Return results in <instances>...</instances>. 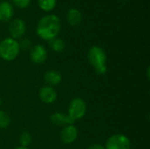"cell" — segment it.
<instances>
[{
    "instance_id": "cell-5",
    "label": "cell",
    "mask_w": 150,
    "mask_h": 149,
    "mask_svg": "<svg viewBox=\"0 0 150 149\" xmlns=\"http://www.w3.org/2000/svg\"><path fill=\"white\" fill-rule=\"evenodd\" d=\"M105 149H131V141L124 134L117 133L112 135L105 143Z\"/></svg>"
},
{
    "instance_id": "cell-13",
    "label": "cell",
    "mask_w": 150,
    "mask_h": 149,
    "mask_svg": "<svg viewBox=\"0 0 150 149\" xmlns=\"http://www.w3.org/2000/svg\"><path fill=\"white\" fill-rule=\"evenodd\" d=\"M44 80L48 84V86L58 85L62 82V75L57 70H48L44 75Z\"/></svg>"
},
{
    "instance_id": "cell-17",
    "label": "cell",
    "mask_w": 150,
    "mask_h": 149,
    "mask_svg": "<svg viewBox=\"0 0 150 149\" xmlns=\"http://www.w3.org/2000/svg\"><path fill=\"white\" fill-rule=\"evenodd\" d=\"M19 143L21 147L27 148L32 143V136L28 132H24L19 136Z\"/></svg>"
},
{
    "instance_id": "cell-11",
    "label": "cell",
    "mask_w": 150,
    "mask_h": 149,
    "mask_svg": "<svg viewBox=\"0 0 150 149\" xmlns=\"http://www.w3.org/2000/svg\"><path fill=\"white\" fill-rule=\"evenodd\" d=\"M66 19L69 25L77 26L83 20V14L77 8H70L66 13Z\"/></svg>"
},
{
    "instance_id": "cell-1",
    "label": "cell",
    "mask_w": 150,
    "mask_h": 149,
    "mask_svg": "<svg viewBox=\"0 0 150 149\" xmlns=\"http://www.w3.org/2000/svg\"><path fill=\"white\" fill-rule=\"evenodd\" d=\"M62 22L56 14L48 13L40 18L36 26L37 35L47 41H49L56 37L61 32Z\"/></svg>"
},
{
    "instance_id": "cell-16",
    "label": "cell",
    "mask_w": 150,
    "mask_h": 149,
    "mask_svg": "<svg viewBox=\"0 0 150 149\" xmlns=\"http://www.w3.org/2000/svg\"><path fill=\"white\" fill-rule=\"evenodd\" d=\"M11 124V118L4 111H0V129H5Z\"/></svg>"
},
{
    "instance_id": "cell-22",
    "label": "cell",
    "mask_w": 150,
    "mask_h": 149,
    "mask_svg": "<svg viewBox=\"0 0 150 149\" xmlns=\"http://www.w3.org/2000/svg\"><path fill=\"white\" fill-rule=\"evenodd\" d=\"M3 1H8V0H3Z\"/></svg>"
},
{
    "instance_id": "cell-19",
    "label": "cell",
    "mask_w": 150,
    "mask_h": 149,
    "mask_svg": "<svg viewBox=\"0 0 150 149\" xmlns=\"http://www.w3.org/2000/svg\"><path fill=\"white\" fill-rule=\"evenodd\" d=\"M32 45V42L28 40V39H24L20 43H19V46H20V49L21 48H24V49H27L31 47Z\"/></svg>"
},
{
    "instance_id": "cell-15",
    "label": "cell",
    "mask_w": 150,
    "mask_h": 149,
    "mask_svg": "<svg viewBox=\"0 0 150 149\" xmlns=\"http://www.w3.org/2000/svg\"><path fill=\"white\" fill-rule=\"evenodd\" d=\"M48 42H49V47H51V49L56 53H61L65 49V42L61 38L56 37L49 40Z\"/></svg>"
},
{
    "instance_id": "cell-8",
    "label": "cell",
    "mask_w": 150,
    "mask_h": 149,
    "mask_svg": "<svg viewBox=\"0 0 150 149\" xmlns=\"http://www.w3.org/2000/svg\"><path fill=\"white\" fill-rule=\"evenodd\" d=\"M78 136V130L74 125H68L62 127L60 137L64 144L73 143Z\"/></svg>"
},
{
    "instance_id": "cell-20",
    "label": "cell",
    "mask_w": 150,
    "mask_h": 149,
    "mask_svg": "<svg viewBox=\"0 0 150 149\" xmlns=\"http://www.w3.org/2000/svg\"><path fill=\"white\" fill-rule=\"evenodd\" d=\"M88 149H105V148L100 144H92L88 148Z\"/></svg>"
},
{
    "instance_id": "cell-9",
    "label": "cell",
    "mask_w": 150,
    "mask_h": 149,
    "mask_svg": "<svg viewBox=\"0 0 150 149\" xmlns=\"http://www.w3.org/2000/svg\"><path fill=\"white\" fill-rule=\"evenodd\" d=\"M39 96L41 101L45 104H52L57 99V93L55 90L48 85H45L40 88Z\"/></svg>"
},
{
    "instance_id": "cell-14",
    "label": "cell",
    "mask_w": 150,
    "mask_h": 149,
    "mask_svg": "<svg viewBox=\"0 0 150 149\" xmlns=\"http://www.w3.org/2000/svg\"><path fill=\"white\" fill-rule=\"evenodd\" d=\"M37 3L39 8L41 11L45 12H50L55 8L57 4V0H38Z\"/></svg>"
},
{
    "instance_id": "cell-4",
    "label": "cell",
    "mask_w": 150,
    "mask_h": 149,
    "mask_svg": "<svg viewBox=\"0 0 150 149\" xmlns=\"http://www.w3.org/2000/svg\"><path fill=\"white\" fill-rule=\"evenodd\" d=\"M86 111L87 105L84 100L80 97H75L70 101L68 115L74 122H76V120L81 119L84 117Z\"/></svg>"
},
{
    "instance_id": "cell-10",
    "label": "cell",
    "mask_w": 150,
    "mask_h": 149,
    "mask_svg": "<svg viewBox=\"0 0 150 149\" xmlns=\"http://www.w3.org/2000/svg\"><path fill=\"white\" fill-rule=\"evenodd\" d=\"M14 15V9L12 4L8 1L0 2V21L6 23L10 22Z\"/></svg>"
},
{
    "instance_id": "cell-18",
    "label": "cell",
    "mask_w": 150,
    "mask_h": 149,
    "mask_svg": "<svg viewBox=\"0 0 150 149\" xmlns=\"http://www.w3.org/2000/svg\"><path fill=\"white\" fill-rule=\"evenodd\" d=\"M11 1H12V4L16 7H18L19 9H25V8L29 7L32 0H11Z\"/></svg>"
},
{
    "instance_id": "cell-7",
    "label": "cell",
    "mask_w": 150,
    "mask_h": 149,
    "mask_svg": "<svg viewBox=\"0 0 150 149\" xmlns=\"http://www.w3.org/2000/svg\"><path fill=\"white\" fill-rule=\"evenodd\" d=\"M47 58V51L43 45L38 44L33 46L30 51V59L35 64H42Z\"/></svg>"
},
{
    "instance_id": "cell-12",
    "label": "cell",
    "mask_w": 150,
    "mask_h": 149,
    "mask_svg": "<svg viewBox=\"0 0 150 149\" xmlns=\"http://www.w3.org/2000/svg\"><path fill=\"white\" fill-rule=\"evenodd\" d=\"M51 122L55 126H68L73 125L75 122L69 118L68 114H64L63 112H54L50 117Z\"/></svg>"
},
{
    "instance_id": "cell-3",
    "label": "cell",
    "mask_w": 150,
    "mask_h": 149,
    "mask_svg": "<svg viewBox=\"0 0 150 149\" xmlns=\"http://www.w3.org/2000/svg\"><path fill=\"white\" fill-rule=\"evenodd\" d=\"M20 46L19 42L11 37L5 38L0 41V57L6 61H14L19 54Z\"/></svg>"
},
{
    "instance_id": "cell-6",
    "label": "cell",
    "mask_w": 150,
    "mask_h": 149,
    "mask_svg": "<svg viewBox=\"0 0 150 149\" xmlns=\"http://www.w3.org/2000/svg\"><path fill=\"white\" fill-rule=\"evenodd\" d=\"M9 33L11 35V38L12 39H19L22 36H24V34L26 32V24L25 22L18 18H13L10 21V25H9Z\"/></svg>"
},
{
    "instance_id": "cell-2",
    "label": "cell",
    "mask_w": 150,
    "mask_h": 149,
    "mask_svg": "<svg viewBox=\"0 0 150 149\" xmlns=\"http://www.w3.org/2000/svg\"><path fill=\"white\" fill-rule=\"evenodd\" d=\"M88 61L93 67L96 73L98 75H105L107 71L106 66V54L105 50L99 46H92L88 51Z\"/></svg>"
},
{
    "instance_id": "cell-21",
    "label": "cell",
    "mask_w": 150,
    "mask_h": 149,
    "mask_svg": "<svg viewBox=\"0 0 150 149\" xmlns=\"http://www.w3.org/2000/svg\"><path fill=\"white\" fill-rule=\"evenodd\" d=\"M14 149H29L28 148H24V147H18V148H14Z\"/></svg>"
}]
</instances>
